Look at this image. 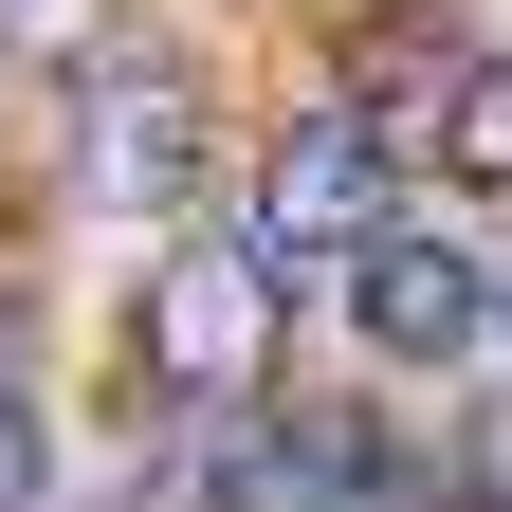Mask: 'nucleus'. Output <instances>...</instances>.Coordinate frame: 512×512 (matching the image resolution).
I'll list each match as a JSON object with an SVG mask.
<instances>
[{
  "label": "nucleus",
  "mask_w": 512,
  "mask_h": 512,
  "mask_svg": "<svg viewBox=\"0 0 512 512\" xmlns=\"http://www.w3.org/2000/svg\"><path fill=\"white\" fill-rule=\"evenodd\" d=\"M202 183V92L183 74H110L92 92V202H183Z\"/></svg>",
  "instance_id": "4"
},
{
  "label": "nucleus",
  "mask_w": 512,
  "mask_h": 512,
  "mask_svg": "<svg viewBox=\"0 0 512 512\" xmlns=\"http://www.w3.org/2000/svg\"><path fill=\"white\" fill-rule=\"evenodd\" d=\"M458 476H476V494H494V512H512V421H494V439H476V458H458Z\"/></svg>",
  "instance_id": "7"
},
{
  "label": "nucleus",
  "mask_w": 512,
  "mask_h": 512,
  "mask_svg": "<svg viewBox=\"0 0 512 512\" xmlns=\"http://www.w3.org/2000/svg\"><path fill=\"white\" fill-rule=\"evenodd\" d=\"M0 512H37V403L0 384Z\"/></svg>",
  "instance_id": "6"
},
{
  "label": "nucleus",
  "mask_w": 512,
  "mask_h": 512,
  "mask_svg": "<svg viewBox=\"0 0 512 512\" xmlns=\"http://www.w3.org/2000/svg\"><path fill=\"white\" fill-rule=\"evenodd\" d=\"M348 311H366V348H384V366H458V348H494V275H476L458 238H403V220L366 238Z\"/></svg>",
  "instance_id": "3"
},
{
  "label": "nucleus",
  "mask_w": 512,
  "mask_h": 512,
  "mask_svg": "<svg viewBox=\"0 0 512 512\" xmlns=\"http://www.w3.org/2000/svg\"><path fill=\"white\" fill-rule=\"evenodd\" d=\"M494 330H512V275H494Z\"/></svg>",
  "instance_id": "8"
},
{
  "label": "nucleus",
  "mask_w": 512,
  "mask_h": 512,
  "mask_svg": "<svg viewBox=\"0 0 512 512\" xmlns=\"http://www.w3.org/2000/svg\"><path fill=\"white\" fill-rule=\"evenodd\" d=\"M275 275H293V256L256 220L238 238H183L147 275V384H165V403H238V384L275 366Z\"/></svg>",
  "instance_id": "1"
},
{
  "label": "nucleus",
  "mask_w": 512,
  "mask_h": 512,
  "mask_svg": "<svg viewBox=\"0 0 512 512\" xmlns=\"http://www.w3.org/2000/svg\"><path fill=\"white\" fill-rule=\"evenodd\" d=\"M256 238H275V256H366V238H384V147H366V110L275 128V165H256Z\"/></svg>",
  "instance_id": "2"
},
{
  "label": "nucleus",
  "mask_w": 512,
  "mask_h": 512,
  "mask_svg": "<svg viewBox=\"0 0 512 512\" xmlns=\"http://www.w3.org/2000/svg\"><path fill=\"white\" fill-rule=\"evenodd\" d=\"M439 147H458V183H494V202H512V55H476V74L439 92Z\"/></svg>",
  "instance_id": "5"
}]
</instances>
